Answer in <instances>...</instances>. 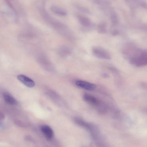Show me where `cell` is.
I'll list each match as a JSON object with an SVG mask.
<instances>
[{"mask_svg": "<svg viewBox=\"0 0 147 147\" xmlns=\"http://www.w3.org/2000/svg\"><path fill=\"white\" fill-rule=\"evenodd\" d=\"M118 33V32L116 30H114L111 32V34L114 36L117 34Z\"/></svg>", "mask_w": 147, "mask_h": 147, "instance_id": "2e32d148", "label": "cell"}, {"mask_svg": "<svg viewBox=\"0 0 147 147\" xmlns=\"http://www.w3.org/2000/svg\"><path fill=\"white\" fill-rule=\"evenodd\" d=\"M131 63L137 67H141L147 65V51H144L140 54L133 57Z\"/></svg>", "mask_w": 147, "mask_h": 147, "instance_id": "3957f363", "label": "cell"}, {"mask_svg": "<svg viewBox=\"0 0 147 147\" xmlns=\"http://www.w3.org/2000/svg\"><path fill=\"white\" fill-rule=\"evenodd\" d=\"M97 32L101 34H104L107 32V24L105 22H100L97 28Z\"/></svg>", "mask_w": 147, "mask_h": 147, "instance_id": "4fadbf2b", "label": "cell"}, {"mask_svg": "<svg viewBox=\"0 0 147 147\" xmlns=\"http://www.w3.org/2000/svg\"><path fill=\"white\" fill-rule=\"evenodd\" d=\"M44 4L40 7V11L44 20L60 35L70 41H73L75 38L70 29L63 22L52 17L45 10Z\"/></svg>", "mask_w": 147, "mask_h": 147, "instance_id": "6da1fadb", "label": "cell"}, {"mask_svg": "<svg viewBox=\"0 0 147 147\" xmlns=\"http://www.w3.org/2000/svg\"><path fill=\"white\" fill-rule=\"evenodd\" d=\"M84 100L87 102L94 106L98 107L99 110L103 107L100 100L93 96L88 93L83 95Z\"/></svg>", "mask_w": 147, "mask_h": 147, "instance_id": "8992f818", "label": "cell"}, {"mask_svg": "<svg viewBox=\"0 0 147 147\" xmlns=\"http://www.w3.org/2000/svg\"><path fill=\"white\" fill-rule=\"evenodd\" d=\"M40 129L45 137L48 139L52 138L53 136V132L52 129L49 126L46 125H42Z\"/></svg>", "mask_w": 147, "mask_h": 147, "instance_id": "30bf717a", "label": "cell"}, {"mask_svg": "<svg viewBox=\"0 0 147 147\" xmlns=\"http://www.w3.org/2000/svg\"><path fill=\"white\" fill-rule=\"evenodd\" d=\"M50 9L53 13L59 16H65L67 14V12L65 9L56 5L51 6Z\"/></svg>", "mask_w": 147, "mask_h": 147, "instance_id": "8fae6325", "label": "cell"}, {"mask_svg": "<svg viewBox=\"0 0 147 147\" xmlns=\"http://www.w3.org/2000/svg\"><path fill=\"white\" fill-rule=\"evenodd\" d=\"M94 3L106 15L109 16L113 11L110 3L107 1L95 0Z\"/></svg>", "mask_w": 147, "mask_h": 147, "instance_id": "277c9868", "label": "cell"}, {"mask_svg": "<svg viewBox=\"0 0 147 147\" xmlns=\"http://www.w3.org/2000/svg\"><path fill=\"white\" fill-rule=\"evenodd\" d=\"M146 111L147 112V109H146Z\"/></svg>", "mask_w": 147, "mask_h": 147, "instance_id": "e0dca14e", "label": "cell"}, {"mask_svg": "<svg viewBox=\"0 0 147 147\" xmlns=\"http://www.w3.org/2000/svg\"><path fill=\"white\" fill-rule=\"evenodd\" d=\"M75 84L78 87L89 91L94 90L96 87V85L94 84L81 80H76Z\"/></svg>", "mask_w": 147, "mask_h": 147, "instance_id": "52a82bcc", "label": "cell"}, {"mask_svg": "<svg viewBox=\"0 0 147 147\" xmlns=\"http://www.w3.org/2000/svg\"><path fill=\"white\" fill-rule=\"evenodd\" d=\"M3 96L5 101L8 103L12 105L16 104L17 101L15 98L9 93L5 92L3 94Z\"/></svg>", "mask_w": 147, "mask_h": 147, "instance_id": "7c38bea8", "label": "cell"}, {"mask_svg": "<svg viewBox=\"0 0 147 147\" xmlns=\"http://www.w3.org/2000/svg\"><path fill=\"white\" fill-rule=\"evenodd\" d=\"M111 23L113 25L116 24L118 21V18L115 12L113 11L109 16Z\"/></svg>", "mask_w": 147, "mask_h": 147, "instance_id": "9a60e30c", "label": "cell"}, {"mask_svg": "<svg viewBox=\"0 0 147 147\" xmlns=\"http://www.w3.org/2000/svg\"><path fill=\"white\" fill-rule=\"evenodd\" d=\"M74 6L76 9L81 12L87 14L90 13L89 10L83 5L78 4L75 3L74 4Z\"/></svg>", "mask_w": 147, "mask_h": 147, "instance_id": "5bb4252c", "label": "cell"}, {"mask_svg": "<svg viewBox=\"0 0 147 147\" xmlns=\"http://www.w3.org/2000/svg\"><path fill=\"white\" fill-rule=\"evenodd\" d=\"M77 18L84 30L88 31L92 30L94 28V24L88 17L82 15H77Z\"/></svg>", "mask_w": 147, "mask_h": 147, "instance_id": "5b68a950", "label": "cell"}, {"mask_svg": "<svg viewBox=\"0 0 147 147\" xmlns=\"http://www.w3.org/2000/svg\"><path fill=\"white\" fill-rule=\"evenodd\" d=\"M17 78L18 80L28 87L32 88L35 85L34 81L26 76L20 74L18 76Z\"/></svg>", "mask_w": 147, "mask_h": 147, "instance_id": "9c48e42d", "label": "cell"}, {"mask_svg": "<svg viewBox=\"0 0 147 147\" xmlns=\"http://www.w3.org/2000/svg\"><path fill=\"white\" fill-rule=\"evenodd\" d=\"M92 52L94 57L99 59L109 60L111 58L110 53L106 49L100 47L95 46L93 47Z\"/></svg>", "mask_w": 147, "mask_h": 147, "instance_id": "7a4b0ae2", "label": "cell"}, {"mask_svg": "<svg viewBox=\"0 0 147 147\" xmlns=\"http://www.w3.org/2000/svg\"><path fill=\"white\" fill-rule=\"evenodd\" d=\"M57 53L61 56L65 57L70 55L72 52L70 48L65 45H61L57 48Z\"/></svg>", "mask_w": 147, "mask_h": 147, "instance_id": "ba28073f", "label": "cell"}]
</instances>
